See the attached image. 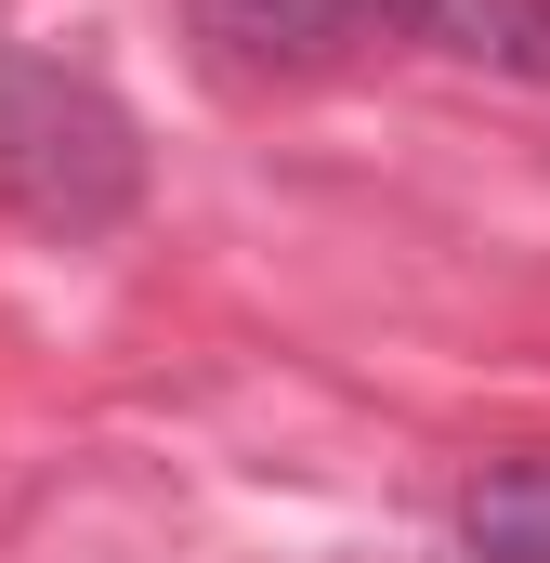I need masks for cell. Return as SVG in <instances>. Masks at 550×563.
I'll return each instance as SVG.
<instances>
[{
    "mask_svg": "<svg viewBox=\"0 0 550 563\" xmlns=\"http://www.w3.org/2000/svg\"><path fill=\"white\" fill-rule=\"evenodd\" d=\"M0 197L40 236H106L144 197V132L119 119V92H92L26 40H0Z\"/></svg>",
    "mask_w": 550,
    "mask_h": 563,
    "instance_id": "cell-1",
    "label": "cell"
},
{
    "mask_svg": "<svg viewBox=\"0 0 550 563\" xmlns=\"http://www.w3.org/2000/svg\"><path fill=\"white\" fill-rule=\"evenodd\" d=\"M184 13H197L210 66H237V79H328L394 26L381 0H184Z\"/></svg>",
    "mask_w": 550,
    "mask_h": 563,
    "instance_id": "cell-2",
    "label": "cell"
},
{
    "mask_svg": "<svg viewBox=\"0 0 550 563\" xmlns=\"http://www.w3.org/2000/svg\"><path fill=\"white\" fill-rule=\"evenodd\" d=\"M394 40H432L459 66H498V79H550V0H381Z\"/></svg>",
    "mask_w": 550,
    "mask_h": 563,
    "instance_id": "cell-3",
    "label": "cell"
},
{
    "mask_svg": "<svg viewBox=\"0 0 550 563\" xmlns=\"http://www.w3.org/2000/svg\"><path fill=\"white\" fill-rule=\"evenodd\" d=\"M459 525H472V551H485V563H550V459L485 472V485L459 498Z\"/></svg>",
    "mask_w": 550,
    "mask_h": 563,
    "instance_id": "cell-4",
    "label": "cell"
}]
</instances>
